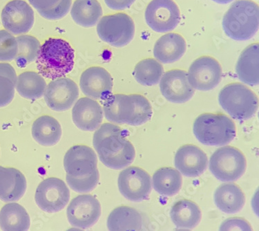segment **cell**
Masks as SVG:
<instances>
[{"mask_svg":"<svg viewBox=\"0 0 259 231\" xmlns=\"http://www.w3.org/2000/svg\"><path fill=\"white\" fill-rule=\"evenodd\" d=\"M100 162L111 169L120 170L134 162L136 151L120 127L104 124L96 130L93 139Z\"/></svg>","mask_w":259,"mask_h":231,"instance_id":"6da1fadb","label":"cell"},{"mask_svg":"<svg viewBox=\"0 0 259 231\" xmlns=\"http://www.w3.org/2000/svg\"><path fill=\"white\" fill-rule=\"evenodd\" d=\"M74 58V50L69 43L52 37L39 49L36 61L37 70L43 77L57 80L72 71Z\"/></svg>","mask_w":259,"mask_h":231,"instance_id":"7a4b0ae2","label":"cell"},{"mask_svg":"<svg viewBox=\"0 0 259 231\" xmlns=\"http://www.w3.org/2000/svg\"><path fill=\"white\" fill-rule=\"evenodd\" d=\"M258 6L251 0H236L223 19L225 33L237 41H248L258 31Z\"/></svg>","mask_w":259,"mask_h":231,"instance_id":"3957f363","label":"cell"},{"mask_svg":"<svg viewBox=\"0 0 259 231\" xmlns=\"http://www.w3.org/2000/svg\"><path fill=\"white\" fill-rule=\"evenodd\" d=\"M193 132L198 141L209 146H222L233 141L236 134L234 121L224 113H205L194 121Z\"/></svg>","mask_w":259,"mask_h":231,"instance_id":"277c9868","label":"cell"},{"mask_svg":"<svg viewBox=\"0 0 259 231\" xmlns=\"http://www.w3.org/2000/svg\"><path fill=\"white\" fill-rule=\"evenodd\" d=\"M221 107L235 120H248L258 110V98L241 83H234L226 85L219 94Z\"/></svg>","mask_w":259,"mask_h":231,"instance_id":"5b68a950","label":"cell"},{"mask_svg":"<svg viewBox=\"0 0 259 231\" xmlns=\"http://www.w3.org/2000/svg\"><path fill=\"white\" fill-rule=\"evenodd\" d=\"M246 159L240 149L224 146L217 149L209 160V170L212 175L223 182H233L245 173Z\"/></svg>","mask_w":259,"mask_h":231,"instance_id":"8992f818","label":"cell"},{"mask_svg":"<svg viewBox=\"0 0 259 231\" xmlns=\"http://www.w3.org/2000/svg\"><path fill=\"white\" fill-rule=\"evenodd\" d=\"M97 33L102 41L115 47L131 43L135 35V24L131 17L124 13L108 15L100 19Z\"/></svg>","mask_w":259,"mask_h":231,"instance_id":"52a82bcc","label":"cell"},{"mask_svg":"<svg viewBox=\"0 0 259 231\" xmlns=\"http://www.w3.org/2000/svg\"><path fill=\"white\" fill-rule=\"evenodd\" d=\"M69 187L58 178H48L41 181L36 189V204L47 213H54L62 211L69 203Z\"/></svg>","mask_w":259,"mask_h":231,"instance_id":"ba28073f","label":"cell"},{"mask_svg":"<svg viewBox=\"0 0 259 231\" xmlns=\"http://www.w3.org/2000/svg\"><path fill=\"white\" fill-rule=\"evenodd\" d=\"M145 18L153 31L167 33L179 25L181 12L173 0H152L145 10Z\"/></svg>","mask_w":259,"mask_h":231,"instance_id":"9c48e42d","label":"cell"},{"mask_svg":"<svg viewBox=\"0 0 259 231\" xmlns=\"http://www.w3.org/2000/svg\"><path fill=\"white\" fill-rule=\"evenodd\" d=\"M223 77V70L220 63L215 58L202 56L191 64L188 79L194 90L209 91L220 83Z\"/></svg>","mask_w":259,"mask_h":231,"instance_id":"30bf717a","label":"cell"},{"mask_svg":"<svg viewBox=\"0 0 259 231\" xmlns=\"http://www.w3.org/2000/svg\"><path fill=\"white\" fill-rule=\"evenodd\" d=\"M119 190L128 200L141 202L147 200L152 192V179L145 170L131 166L122 170L118 176Z\"/></svg>","mask_w":259,"mask_h":231,"instance_id":"8fae6325","label":"cell"},{"mask_svg":"<svg viewBox=\"0 0 259 231\" xmlns=\"http://www.w3.org/2000/svg\"><path fill=\"white\" fill-rule=\"evenodd\" d=\"M68 220L75 228H90L101 215L99 201L91 195H82L73 199L67 210Z\"/></svg>","mask_w":259,"mask_h":231,"instance_id":"7c38bea8","label":"cell"},{"mask_svg":"<svg viewBox=\"0 0 259 231\" xmlns=\"http://www.w3.org/2000/svg\"><path fill=\"white\" fill-rule=\"evenodd\" d=\"M1 20L7 31L18 35L31 29L35 17L33 9L25 1L12 0L4 7Z\"/></svg>","mask_w":259,"mask_h":231,"instance_id":"4fadbf2b","label":"cell"},{"mask_svg":"<svg viewBox=\"0 0 259 231\" xmlns=\"http://www.w3.org/2000/svg\"><path fill=\"white\" fill-rule=\"evenodd\" d=\"M64 168L69 177H87L98 171L97 156L90 147L74 145L64 156Z\"/></svg>","mask_w":259,"mask_h":231,"instance_id":"5bb4252c","label":"cell"},{"mask_svg":"<svg viewBox=\"0 0 259 231\" xmlns=\"http://www.w3.org/2000/svg\"><path fill=\"white\" fill-rule=\"evenodd\" d=\"M44 95L47 105L53 110L67 111L78 98L79 88L74 81L63 78L49 83Z\"/></svg>","mask_w":259,"mask_h":231,"instance_id":"9a60e30c","label":"cell"},{"mask_svg":"<svg viewBox=\"0 0 259 231\" xmlns=\"http://www.w3.org/2000/svg\"><path fill=\"white\" fill-rule=\"evenodd\" d=\"M159 83L162 96L171 103H186L194 96V89L189 83L188 73L183 70L172 69L166 72Z\"/></svg>","mask_w":259,"mask_h":231,"instance_id":"2e32d148","label":"cell"},{"mask_svg":"<svg viewBox=\"0 0 259 231\" xmlns=\"http://www.w3.org/2000/svg\"><path fill=\"white\" fill-rule=\"evenodd\" d=\"M81 90L92 99L106 100L111 95L113 79L110 73L100 67H92L85 70L80 79Z\"/></svg>","mask_w":259,"mask_h":231,"instance_id":"e0dca14e","label":"cell"},{"mask_svg":"<svg viewBox=\"0 0 259 231\" xmlns=\"http://www.w3.org/2000/svg\"><path fill=\"white\" fill-rule=\"evenodd\" d=\"M175 167L185 177H196L207 169V155L199 147L194 145H185L180 147L175 157Z\"/></svg>","mask_w":259,"mask_h":231,"instance_id":"ac0fdd59","label":"cell"},{"mask_svg":"<svg viewBox=\"0 0 259 231\" xmlns=\"http://www.w3.org/2000/svg\"><path fill=\"white\" fill-rule=\"evenodd\" d=\"M72 119L80 130L95 131L103 122V109L95 100L82 98L77 100L73 108Z\"/></svg>","mask_w":259,"mask_h":231,"instance_id":"d6986e66","label":"cell"},{"mask_svg":"<svg viewBox=\"0 0 259 231\" xmlns=\"http://www.w3.org/2000/svg\"><path fill=\"white\" fill-rule=\"evenodd\" d=\"M107 225L109 231H151L143 214L130 206H119L113 210Z\"/></svg>","mask_w":259,"mask_h":231,"instance_id":"ffe728a7","label":"cell"},{"mask_svg":"<svg viewBox=\"0 0 259 231\" xmlns=\"http://www.w3.org/2000/svg\"><path fill=\"white\" fill-rule=\"evenodd\" d=\"M103 111L107 121L113 124H131L134 114V103L131 95L117 94L105 100Z\"/></svg>","mask_w":259,"mask_h":231,"instance_id":"44dd1931","label":"cell"},{"mask_svg":"<svg viewBox=\"0 0 259 231\" xmlns=\"http://www.w3.org/2000/svg\"><path fill=\"white\" fill-rule=\"evenodd\" d=\"M26 179L20 170L0 166V200L16 202L26 190Z\"/></svg>","mask_w":259,"mask_h":231,"instance_id":"7402d4cb","label":"cell"},{"mask_svg":"<svg viewBox=\"0 0 259 231\" xmlns=\"http://www.w3.org/2000/svg\"><path fill=\"white\" fill-rule=\"evenodd\" d=\"M186 48V42L182 35L175 33H167L156 41L154 56L161 63H173L182 58Z\"/></svg>","mask_w":259,"mask_h":231,"instance_id":"603a6c76","label":"cell"},{"mask_svg":"<svg viewBox=\"0 0 259 231\" xmlns=\"http://www.w3.org/2000/svg\"><path fill=\"white\" fill-rule=\"evenodd\" d=\"M259 45L255 43L244 49L236 66V74L241 82L250 86L258 85Z\"/></svg>","mask_w":259,"mask_h":231,"instance_id":"cb8c5ba5","label":"cell"},{"mask_svg":"<svg viewBox=\"0 0 259 231\" xmlns=\"http://www.w3.org/2000/svg\"><path fill=\"white\" fill-rule=\"evenodd\" d=\"M215 206L227 214H234L241 211L245 203V195L235 183H224L219 185L213 195Z\"/></svg>","mask_w":259,"mask_h":231,"instance_id":"d4e9b609","label":"cell"},{"mask_svg":"<svg viewBox=\"0 0 259 231\" xmlns=\"http://www.w3.org/2000/svg\"><path fill=\"white\" fill-rule=\"evenodd\" d=\"M32 136L39 145L54 146L61 139V126L56 119L49 115H42L34 121Z\"/></svg>","mask_w":259,"mask_h":231,"instance_id":"484cf974","label":"cell"},{"mask_svg":"<svg viewBox=\"0 0 259 231\" xmlns=\"http://www.w3.org/2000/svg\"><path fill=\"white\" fill-rule=\"evenodd\" d=\"M31 219L25 208L20 204H6L0 211V228L3 231H28Z\"/></svg>","mask_w":259,"mask_h":231,"instance_id":"4316f807","label":"cell"},{"mask_svg":"<svg viewBox=\"0 0 259 231\" xmlns=\"http://www.w3.org/2000/svg\"><path fill=\"white\" fill-rule=\"evenodd\" d=\"M201 211L197 204L188 200L179 201L172 206L170 217L178 228H195L201 219Z\"/></svg>","mask_w":259,"mask_h":231,"instance_id":"83f0119b","label":"cell"},{"mask_svg":"<svg viewBox=\"0 0 259 231\" xmlns=\"http://www.w3.org/2000/svg\"><path fill=\"white\" fill-rule=\"evenodd\" d=\"M71 15L73 21L82 27L95 26L103 16V9L97 0H75Z\"/></svg>","mask_w":259,"mask_h":231,"instance_id":"f1b7e54d","label":"cell"},{"mask_svg":"<svg viewBox=\"0 0 259 231\" xmlns=\"http://www.w3.org/2000/svg\"><path fill=\"white\" fill-rule=\"evenodd\" d=\"M153 187L162 196L171 197L177 195L183 184L181 172L173 168L164 167L157 170L152 177Z\"/></svg>","mask_w":259,"mask_h":231,"instance_id":"f546056e","label":"cell"},{"mask_svg":"<svg viewBox=\"0 0 259 231\" xmlns=\"http://www.w3.org/2000/svg\"><path fill=\"white\" fill-rule=\"evenodd\" d=\"M46 88L44 78L36 72H24L17 78L16 90L21 96L26 99H39L44 95Z\"/></svg>","mask_w":259,"mask_h":231,"instance_id":"4dcf8cb0","label":"cell"},{"mask_svg":"<svg viewBox=\"0 0 259 231\" xmlns=\"http://www.w3.org/2000/svg\"><path fill=\"white\" fill-rule=\"evenodd\" d=\"M162 64L154 58H147L136 64L134 70L136 81L144 86H153L160 82L163 75Z\"/></svg>","mask_w":259,"mask_h":231,"instance_id":"1f68e13d","label":"cell"},{"mask_svg":"<svg viewBox=\"0 0 259 231\" xmlns=\"http://www.w3.org/2000/svg\"><path fill=\"white\" fill-rule=\"evenodd\" d=\"M32 7L42 18L49 20H60L67 16L72 0H28Z\"/></svg>","mask_w":259,"mask_h":231,"instance_id":"d6a6232c","label":"cell"},{"mask_svg":"<svg viewBox=\"0 0 259 231\" xmlns=\"http://www.w3.org/2000/svg\"><path fill=\"white\" fill-rule=\"evenodd\" d=\"M17 78L11 64L0 63V107L9 105L14 98Z\"/></svg>","mask_w":259,"mask_h":231,"instance_id":"836d02e7","label":"cell"},{"mask_svg":"<svg viewBox=\"0 0 259 231\" xmlns=\"http://www.w3.org/2000/svg\"><path fill=\"white\" fill-rule=\"evenodd\" d=\"M18 45V52L16 60L19 67H24L37 60L40 43L31 35H21L16 37Z\"/></svg>","mask_w":259,"mask_h":231,"instance_id":"e575fe53","label":"cell"},{"mask_svg":"<svg viewBox=\"0 0 259 231\" xmlns=\"http://www.w3.org/2000/svg\"><path fill=\"white\" fill-rule=\"evenodd\" d=\"M134 103V114L130 126L146 124L152 117V107L149 100L141 94H130Z\"/></svg>","mask_w":259,"mask_h":231,"instance_id":"d590c367","label":"cell"},{"mask_svg":"<svg viewBox=\"0 0 259 231\" xmlns=\"http://www.w3.org/2000/svg\"><path fill=\"white\" fill-rule=\"evenodd\" d=\"M18 52V42L9 31L0 30V62L16 59Z\"/></svg>","mask_w":259,"mask_h":231,"instance_id":"8d00e7d4","label":"cell"},{"mask_svg":"<svg viewBox=\"0 0 259 231\" xmlns=\"http://www.w3.org/2000/svg\"><path fill=\"white\" fill-rule=\"evenodd\" d=\"M99 171L84 177H66L67 184L72 190L79 193H88L91 192L97 186L99 182Z\"/></svg>","mask_w":259,"mask_h":231,"instance_id":"74e56055","label":"cell"},{"mask_svg":"<svg viewBox=\"0 0 259 231\" xmlns=\"http://www.w3.org/2000/svg\"><path fill=\"white\" fill-rule=\"evenodd\" d=\"M219 231H253V229L246 219L231 217L221 223Z\"/></svg>","mask_w":259,"mask_h":231,"instance_id":"f35d334b","label":"cell"},{"mask_svg":"<svg viewBox=\"0 0 259 231\" xmlns=\"http://www.w3.org/2000/svg\"><path fill=\"white\" fill-rule=\"evenodd\" d=\"M136 0H105L109 9L115 11H122L130 8Z\"/></svg>","mask_w":259,"mask_h":231,"instance_id":"ab89813d","label":"cell"},{"mask_svg":"<svg viewBox=\"0 0 259 231\" xmlns=\"http://www.w3.org/2000/svg\"><path fill=\"white\" fill-rule=\"evenodd\" d=\"M211 1L214 2L215 3L220 4V5H227L232 3L234 0H211Z\"/></svg>","mask_w":259,"mask_h":231,"instance_id":"60d3db41","label":"cell"},{"mask_svg":"<svg viewBox=\"0 0 259 231\" xmlns=\"http://www.w3.org/2000/svg\"><path fill=\"white\" fill-rule=\"evenodd\" d=\"M66 231H84L82 230H81V229L77 228H71L68 229Z\"/></svg>","mask_w":259,"mask_h":231,"instance_id":"b9f144b4","label":"cell"},{"mask_svg":"<svg viewBox=\"0 0 259 231\" xmlns=\"http://www.w3.org/2000/svg\"><path fill=\"white\" fill-rule=\"evenodd\" d=\"M175 231H190V230H189L188 229H179V230H176Z\"/></svg>","mask_w":259,"mask_h":231,"instance_id":"7bdbcfd3","label":"cell"}]
</instances>
